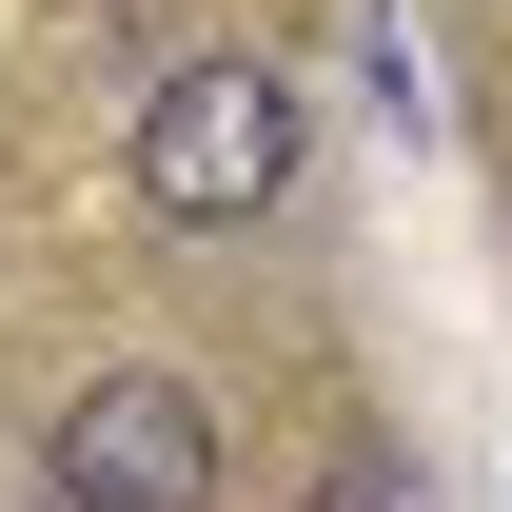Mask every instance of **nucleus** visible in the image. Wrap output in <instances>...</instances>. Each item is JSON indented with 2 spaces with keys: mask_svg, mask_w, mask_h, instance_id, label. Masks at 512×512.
Returning <instances> with one entry per match:
<instances>
[{
  "mask_svg": "<svg viewBox=\"0 0 512 512\" xmlns=\"http://www.w3.org/2000/svg\"><path fill=\"white\" fill-rule=\"evenodd\" d=\"M119 178L158 237H256V217H296L316 178V79L276 60V40H178V60L119 99Z\"/></svg>",
  "mask_w": 512,
  "mask_h": 512,
  "instance_id": "obj_1",
  "label": "nucleus"
},
{
  "mask_svg": "<svg viewBox=\"0 0 512 512\" xmlns=\"http://www.w3.org/2000/svg\"><path fill=\"white\" fill-rule=\"evenodd\" d=\"M40 493L60 512H217L237 493V434L178 355H99V375L40 414Z\"/></svg>",
  "mask_w": 512,
  "mask_h": 512,
  "instance_id": "obj_2",
  "label": "nucleus"
},
{
  "mask_svg": "<svg viewBox=\"0 0 512 512\" xmlns=\"http://www.w3.org/2000/svg\"><path fill=\"white\" fill-rule=\"evenodd\" d=\"M40 40H60L79 99H138V79L178 60V0H40Z\"/></svg>",
  "mask_w": 512,
  "mask_h": 512,
  "instance_id": "obj_3",
  "label": "nucleus"
},
{
  "mask_svg": "<svg viewBox=\"0 0 512 512\" xmlns=\"http://www.w3.org/2000/svg\"><path fill=\"white\" fill-rule=\"evenodd\" d=\"M355 99H375L394 158H434V60H414V20H375V40H355Z\"/></svg>",
  "mask_w": 512,
  "mask_h": 512,
  "instance_id": "obj_4",
  "label": "nucleus"
},
{
  "mask_svg": "<svg viewBox=\"0 0 512 512\" xmlns=\"http://www.w3.org/2000/svg\"><path fill=\"white\" fill-rule=\"evenodd\" d=\"M316 512H434V473H414V434H335Z\"/></svg>",
  "mask_w": 512,
  "mask_h": 512,
  "instance_id": "obj_5",
  "label": "nucleus"
}]
</instances>
